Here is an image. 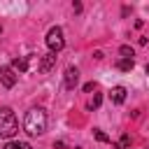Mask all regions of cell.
I'll list each match as a JSON object with an SVG mask.
<instances>
[{
	"instance_id": "5bb4252c",
	"label": "cell",
	"mask_w": 149,
	"mask_h": 149,
	"mask_svg": "<svg viewBox=\"0 0 149 149\" xmlns=\"http://www.w3.org/2000/svg\"><path fill=\"white\" fill-rule=\"evenodd\" d=\"M100 100H102V95H100V93H95V95H93V100L88 102V107H91V109H95V107H100Z\"/></svg>"
},
{
	"instance_id": "7c38bea8",
	"label": "cell",
	"mask_w": 149,
	"mask_h": 149,
	"mask_svg": "<svg viewBox=\"0 0 149 149\" xmlns=\"http://www.w3.org/2000/svg\"><path fill=\"white\" fill-rule=\"evenodd\" d=\"M93 135H95V140H98V142H109V137H107L100 128H93Z\"/></svg>"
},
{
	"instance_id": "7a4b0ae2",
	"label": "cell",
	"mask_w": 149,
	"mask_h": 149,
	"mask_svg": "<svg viewBox=\"0 0 149 149\" xmlns=\"http://www.w3.org/2000/svg\"><path fill=\"white\" fill-rule=\"evenodd\" d=\"M19 133V123H16V116L9 107H0V137L9 140Z\"/></svg>"
},
{
	"instance_id": "8992f818",
	"label": "cell",
	"mask_w": 149,
	"mask_h": 149,
	"mask_svg": "<svg viewBox=\"0 0 149 149\" xmlns=\"http://www.w3.org/2000/svg\"><path fill=\"white\" fill-rule=\"evenodd\" d=\"M77 84H79V70L70 65V68L65 70V88H74Z\"/></svg>"
},
{
	"instance_id": "30bf717a",
	"label": "cell",
	"mask_w": 149,
	"mask_h": 149,
	"mask_svg": "<svg viewBox=\"0 0 149 149\" xmlns=\"http://www.w3.org/2000/svg\"><path fill=\"white\" fill-rule=\"evenodd\" d=\"M130 135H121L116 142H114V149H130Z\"/></svg>"
},
{
	"instance_id": "2e32d148",
	"label": "cell",
	"mask_w": 149,
	"mask_h": 149,
	"mask_svg": "<svg viewBox=\"0 0 149 149\" xmlns=\"http://www.w3.org/2000/svg\"><path fill=\"white\" fill-rule=\"evenodd\" d=\"M144 70H147V74H149V63H147V68H144Z\"/></svg>"
},
{
	"instance_id": "ba28073f",
	"label": "cell",
	"mask_w": 149,
	"mask_h": 149,
	"mask_svg": "<svg viewBox=\"0 0 149 149\" xmlns=\"http://www.w3.org/2000/svg\"><path fill=\"white\" fill-rule=\"evenodd\" d=\"M12 68H14L16 72H28V56L14 58V61H12Z\"/></svg>"
},
{
	"instance_id": "3957f363",
	"label": "cell",
	"mask_w": 149,
	"mask_h": 149,
	"mask_svg": "<svg viewBox=\"0 0 149 149\" xmlns=\"http://www.w3.org/2000/svg\"><path fill=\"white\" fill-rule=\"evenodd\" d=\"M47 47H49V51H51V54H58V51H63V47H65L63 28H58V26L49 28V33H47Z\"/></svg>"
},
{
	"instance_id": "8fae6325",
	"label": "cell",
	"mask_w": 149,
	"mask_h": 149,
	"mask_svg": "<svg viewBox=\"0 0 149 149\" xmlns=\"http://www.w3.org/2000/svg\"><path fill=\"white\" fill-rule=\"evenodd\" d=\"M2 149H33L28 142H7Z\"/></svg>"
},
{
	"instance_id": "277c9868",
	"label": "cell",
	"mask_w": 149,
	"mask_h": 149,
	"mask_svg": "<svg viewBox=\"0 0 149 149\" xmlns=\"http://www.w3.org/2000/svg\"><path fill=\"white\" fill-rule=\"evenodd\" d=\"M0 84H2L5 88H12V86L16 84V70H14L12 65H2V68H0Z\"/></svg>"
},
{
	"instance_id": "4fadbf2b",
	"label": "cell",
	"mask_w": 149,
	"mask_h": 149,
	"mask_svg": "<svg viewBox=\"0 0 149 149\" xmlns=\"http://www.w3.org/2000/svg\"><path fill=\"white\" fill-rule=\"evenodd\" d=\"M119 51H121V56H123V58H133V49H130L128 44H123Z\"/></svg>"
},
{
	"instance_id": "9a60e30c",
	"label": "cell",
	"mask_w": 149,
	"mask_h": 149,
	"mask_svg": "<svg viewBox=\"0 0 149 149\" xmlns=\"http://www.w3.org/2000/svg\"><path fill=\"white\" fill-rule=\"evenodd\" d=\"M93 88H95V84H93V81H88V84H84V91H86V93H88V91H93Z\"/></svg>"
},
{
	"instance_id": "52a82bcc",
	"label": "cell",
	"mask_w": 149,
	"mask_h": 149,
	"mask_svg": "<svg viewBox=\"0 0 149 149\" xmlns=\"http://www.w3.org/2000/svg\"><path fill=\"white\" fill-rule=\"evenodd\" d=\"M109 100H112L114 105H121V102L126 100V88H123V86H114V88L109 91Z\"/></svg>"
},
{
	"instance_id": "9c48e42d",
	"label": "cell",
	"mask_w": 149,
	"mask_h": 149,
	"mask_svg": "<svg viewBox=\"0 0 149 149\" xmlns=\"http://www.w3.org/2000/svg\"><path fill=\"white\" fill-rule=\"evenodd\" d=\"M133 65H135V61H133V58H121V61L116 63V68H119L121 72H130V70H133Z\"/></svg>"
},
{
	"instance_id": "6da1fadb",
	"label": "cell",
	"mask_w": 149,
	"mask_h": 149,
	"mask_svg": "<svg viewBox=\"0 0 149 149\" xmlns=\"http://www.w3.org/2000/svg\"><path fill=\"white\" fill-rule=\"evenodd\" d=\"M23 130L28 135H42L47 130V112L42 107H33L26 112V119H23Z\"/></svg>"
},
{
	"instance_id": "5b68a950",
	"label": "cell",
	"mask_w": 149,
	"mask_h": 149,
	"mask_svg": "<svg viewBox=\"0 0 149 149\" xmlns=\"http://www.w3.org/2000/svg\"><path fill=\"white\" fill-rule=\"evenodd\" d=\"M54 65H56V54H51V51H49L47 56H42V58H40V63H37V70H40L42 74H47V72H49Z\"/></svg>"
}]
</instances>
